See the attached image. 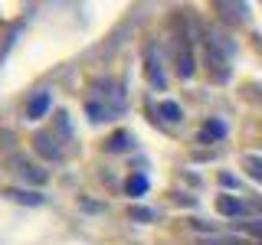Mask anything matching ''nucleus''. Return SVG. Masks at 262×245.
Returning a JSON list of instances; mask_svg holds the SVG:
<instances>
[{"instance_id": "obj_1", "label": "nucleus", "mask_w": 262, "mask_h": 245, "mask_svg": "<svg viewBox=\"0 0 262 245\" xmlns=\"http://www.w3.org/2000/svg\"><path fill=\"white\" fill-rule=\"evenodd\" d=\"M121 111H125V88L115 85V82H105V92L89 95V102H85V114L92 121H108Z\"/></svg>"}, {"instance_id": "obj_2", "label": "nucleus", "mask_w": 262, "mask_h": 245, "mask_svg": "<svg viewBox=\"0 0 262 245\" xmlns=\"http://www.w3.org/2000/svg\"><path fill=\"white\" fill-rule=\"evenodd\" d=\"M10 167H13V174L20 177V180H27V183H46V170H39L33 160L27 157H10Z\"/></svg>"}, {"instance_id": "obj_3", "label": "nucleus", "mask_w": 262, "mask_h": 245, "mask_svg": "<svg viewBox=\"0 0 262 245\" xmlns=\"http://www.w3.org/2000/svg\"><path fill=\"white\" fill-rule=\"evenodd\" d=\"M33 144H36V151L43 154V157L62 160V147H59V141H56V134H36V137H33Z\"/></svg>"}, {"instance_id": "obj_4", "label": "nucleus", "mask_w": 262, "mask_h": 245, "mask_svg": "<svg viewBox=\"0 0 262 245\" xmlns=\"http://www.w3.org/2000/svg\"><path fill=\"white\" fill-rule=\"evenodd\" d=\"M216 209L223 212V216H249V212H252L249 203L233 200V196H220V200H216Z\"/></svg>"}, {"instance_id": "obj_5", "label": "nucleus", "mask_w": 262, "mask_h": 245, "mask_svg": "<svg viewBox=\"0 0 262 245\" xmlns=\"http://www.w3.org/2000/svg\"><path fill=\"white\" fill-rule=\"evenodd\" d=\"M147 79H151V85H158V88L167 85V79H164V69H161V56L154 53V46L147 49Z\"/></svg>"}, {"instance_id": "obj_6", "label": "nucleus", "mask_w": 262, "mask_h": 245, "mask_svg": "<svg viewBox=\"0 0 262 245\" xmlns=\"http://www.w3.org/2000/svg\"><path fill=\"white\" fill-rule=\"evenodd\" d=\"M49 105H53L49 92H39V95H33V102L27 105V114H30V118H43V114L49 111Z\"/></svg>"}, {"instance_id": "obj_7", "label": "nucleus", "mask_w": 262, "mask_h": 245, "mask_svg": "<svg viewBox=\"0 0 262 245\" xmlns=\"http://www.w3.org/2000/svg\"><path fill=\"white\" fill-rule=\"evenodd\" d=\"M158 118H164L167 125H177V121L184 118V108H180L177 102H161L158 105Z\"/></svg>"}, {"instance_id": "obj_8", "label": "nucleus", "mask_w": 262, "mask_h": 245, "mask_svg": "<svg viewBox=\"0 0 262 245\" xmlns=\"http://www.w3.org/2000/svg\"><path fill=\"white\" fill-rule=\"evenodd\" d=\"M223 134H226V125H223V121H207L203 131H200V141H220Z\"/></svg>"}, {"instance_id": "obj_9", "label": "nucleus", "mask_w": 262, "mask_h": 245, "mask_svg": "<svg viewBox=\"0 0 262 245\" xmlns=\"http://www.w3.org/2000/svg\"><path fill=\"white\" fill-rule=\"evenodd\" d=\"M216 10H223V16L226 20H246V10H249V7L246 4H216Z\"/></svg>"}, {"instance_id": "obj_10", "label": "nucleus", "mask_w": 262, "mask_h": 245, "mask_svg": "<svg viewBox=\"0 0 262 245\" xmlns=\"http://www.w3.org/2000/svg\"><path fill=\"white\" fill-rule=\"evenodd\" d=\"M200 245H249V242L236 239V235H203Z\"/></svg>"}, {"instance_id": "obj_11", "label": "nucleus", "mask_w": 262, "mask_h": 245, "mask_svg": "<svg viewBox=\"0 0 262 245\" xmlns=\"http://www.w3.org/2000/svg\"><path fill=\"white\" fill-rule=\"evenodd\" d=\"M128 147H131V134H125V131L112 134V141H108V151L112 154H121V151H128Z\"/></svg>"}, {"instance_id": "obj_12", "label": "nucleus", "mask_w": 262, "mask_h": 245, "mask_svg": "<svg viewBox=\"0 0 262 245\" xmlns=\"http://www.w3.org/2000/svg\"><path fill=\"white\" fill-rule=\"evenodd\" d=\"M147 193V177L144 174H135L128 180V196H144Z\"/></svg>"}, {"instance_id": "obj_13", "label": "nucleus", "mask_w": 262, "mask_h": 245, "mask_svg": "<svg viewBox=\"0 0 262 245\" xmlns=\"http://www.w3.org/2000/svg\"><path fill=\"white\" fill-rule=\"evenodd\" d=\"M243 232H249V235H256V239L262 242V219H249V223H239Z\"/></svg>"}, {"instance_id": "obj_14", "label": "nucleus", "mask_w": 262, "mask_h": 245, "mask_svg": "<svg viewBox=\"0 0 262 245\" xmlns=\"http://www.w3.org/2000/svg\"><path fill=\"white\" fill-rule=\"evenodd\" d=\"M151 216H154L151 209H135V219H151Z\"/></svg>"}]
</instances>
